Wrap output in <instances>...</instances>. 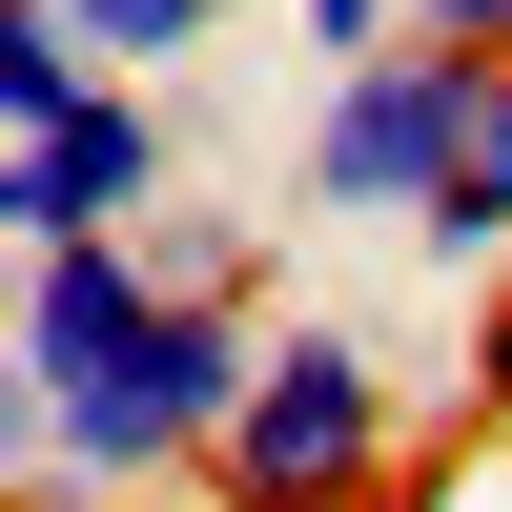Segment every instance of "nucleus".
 Wrapping results in <instances>:
<instances>
[{
    "instance_id": "20e7f679",
    "label": "nucleus",
    "mask_w": 512,
    "mask_h": 512,
    "mask_svg": "<svg viewBox=\"0 0 512 512\" xmlns=\"http://www.w3.org/2000/svg\"><path fill=\"white\" fill-rule=\"evenodd\" d=\"M492 123H512V62H472V41H390V62L308 82V144H287V226H390V246H410Z\"/></svg>"
},
{
    "instance_id": "f03ea898",
    "label": "nucleus",
    "mask_w": 512,
    "mask_h": 512,
    "mask_svg": "<svg viewBox=\"0 0 512 512\" xmlns=\"http://www.w3.org/2000/svg\"><path fill=\"white\" fill-rule=\"evenodd\" d=\"M144 205H185L164 82H123L103 41H62L41 0H0V246H103Z\"/></svg>"
},
{
    "instance_id": "f257e3e1",
    "label": "nucleus",
    "mask_w": 512,
    "mask_h": 512,
    "mask_svg": "<svg viewBox=\"0 0 512 512\" xmlns=\"http://www.w3.org/2000/svg\"><path fill=\"white\" fill-rule=\"evenodd\" d=\"M246 369H267V308L226 287H164L144 226L103 246H21V308H0V410H21V512H103L226 451Z\"/></svg>"
},
{
    "instance_id": "7ed1b4c3",
    "label": "nucleus",
    "mask_w": 512,
    "mask_h": 512,
    "mask_svg": "<svg viewBox=\"0 0 512 512\" xmlns=\"http://www.w3.org/2000/svg\"><path fill=\"white\" fill-rule=\"evenodd\" d=\"M390 472H410V369H390V328L267 308V369H246L205 492H226V512H390Z\"/></svg>"
},
{
    "instance_id": "39448f33",
    "label": "nucleus",
    "mask_w": 512,
    "mask_h": 512,
    "mask_svg": "<svg viewBox=\"0 0 512 512\" xmlns=\"http://www.w3.org/2000/svg\"><path fill=\"white\" fill-rule=\"evenodd\" d=\"M41 21H62V41H103L123 82H185L205 41H226V0H41Z\"/></svg>"
},
{
    "instance_id": "423d86ee",
    "label": "nucleus",
    "mask_w": 512,
    "mask_h": 512,
    "mask_svg": "<svg viewBox=\"0 0 512 512\" xmlns=\"http://www.w3.org/2000/svg\"><path fill=\"white\" fill-rule=\"evenodd\" d=\"M287 21H308V62H328V82H349V62H390V41H431L410 0H287Z\"/></svg>"
},
{
    "instance_id": "0eeeda50",
    "label": "nucleus",
    "mask_w": 512,
    "mask_h": 512,
    "mask_svg": "<svg viewBox=\"0 0 512 512\" xmlns=\"http://www.w3.org/2000/svg\"><path fill=\"white\" fill-rule=\"evenodd\" d=\"M431 41H472V62H512V0H410Z\"/></svg>"
}]
</instances>
